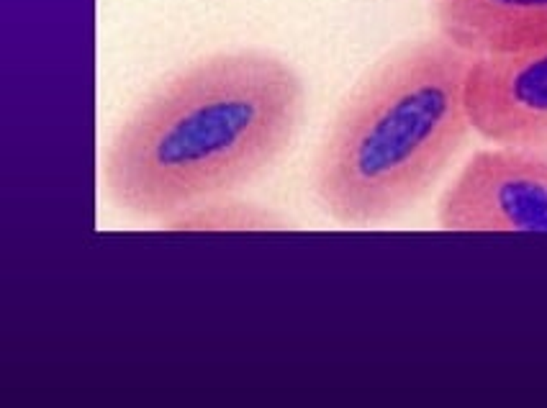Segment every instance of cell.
Listing matches in <instances>:
<instances>
[{
  "mask_svg": "<svg viewBox=\"0 0 547 408\" xmlns=\"http://www.w3.org/2000/svg\"><path fill=\"white\" fill-rule=\"evenodd\" d=\"M473 59L437 34L398 47L357 82L314 162V190L334 221L396 219L439 180L473 129Z\"/></svg>",
  "mask_w": 547,
  "mask_h": 408,
  "instance_id": "cell-2",
  "label": "cell"
},
{
  "mask_svg": "<svg viewBox=\"0 0 547 408\" xmlns=\"http://www.w3.org/2000/svg\"><path fill=\"white\" fill-rule=\"evenodd\" d=\"M306 108L298 72L239 49L175 72L119 126L103 185L124 211L165 224L260 177L291 147Z\"/></svg>",
  "mask_w": 547,
  "mask_h": 408,
  "instance_id": "cell-1",
  "label": "cell"
},
{
  "mask_svg": "<svg viewBox=\"0 0 547 408\" xmlns=\"http://www.w3.org/2000/svg\"><path fill=\"white\" fill-rule=\"evenodd\" d=\"M465 101L483 139L547 152V44L476 57Z\"/></svg>",
  "mask_w": 547,
  "mask_h": 408,
  "instance_id": "cell-4",
  "label": "cell"
},
{
  "mask_svg": "<svg viewBox=\"0 0 547 408\" xmlns=\"http://www.w3.org/2000/svg\"><path fill=\"white\" fill-rule=\"evenodd\" d=\"M442 36L473 57L547 44V0H432Z\"/></svg>",
  "mask_w": 547,
  "mask_h": 408,
  "instance_id": "cell-5",
  "label": "cell"
},
{
  "mask_svg": "<svg viewBox=\"0 0 547 408\" xmlns=\"http://www.w3.org/2000/svg\"><path fill=\"white\" fill-rule=\"evenodd\" d=\"M437 221L444 231L547 234V152H476L439 198Z\"/></svg>",
  "mask_w": 547,
  "mask_h": 408,
  "instance_id": "cell-3",
  "label": "cell"
},
{
  "mask_svg": "<svg viewBox=\"0 0 547 408\" xmlns=\"http://www.w3.org/2000/svg\"><path fill=\"white\" fill-rule=\"evenodd\" d=\"M165 226L185 228V231H260V228H280L283 221L260 205L231 201V196H224L196 205L191 211L177 213L165 221Z\"/></svg>",
  "mask_w": 547,
  "mask_h": 408,
  "instance_id": "cell-6",
  "label": "cell"
}]
</instances>
